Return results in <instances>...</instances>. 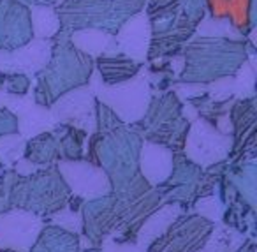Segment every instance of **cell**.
I'll return each instance as SVG.
<instances>
[{"label":"cell","instance_id":"9c48e42d","mask_svg":"<svg viewBox=\"0 0 257 252\" xmlns=\"http://www.w3.org/2000/svg\"><path fill=\"white\" fill-rule=\"evenodd\" d=\"M41 227V217L27 210L13 208L0 213V247L16 252L30 250Z\"/></svg>","mask_w":257,"mask_h":252},{"label":"cell","instance_id":"9a60e30c","mask_svg":"<svg viewBox=\"0 0 257 252\" xmlns=\"http://www.w3.org/2000/svg\"><path fill=\"white\" fill-rule=\"evenodd\" d=\"M69 43L81 53L92 58L102 57V55L120 53L116 46L114 34L99 29H79L69 32Z\"/></svg>","mask_w":257,"mask_h":252},{"label":"cell","instance_id":"4fadbf2b","mask_svg":"<svg viewBox=\"0 0 257 252\" xmlns=\"http://www.w3.org/2000/svg\"><path fill=\"white\" fill-rule=\"evenodd\" d=\"M173 157L175 152L157 143L143 141L140 152V173L148 185H161L169 178L173 171Z\"/></svg>","mask_w":257,"mask_h":252},{"label":"cell","instance_id":"44dd1931","mask_svg":"<svg viewBox=\"0 0 257 252\" xmlns=\"http://www.w3.org/2000/svg\"><path fill=\"white\" fill-rule=\"evenodd\" d=\"M32 36L37 39H53L62 30V23L53 6H30Z\"/></svg>","mask_w":257,"mask_h":252},{"label":"cell","instance_id":"d6986e66","mask_svg":"<svg viewBox=\"0 0 257 252\" xmlns=\"http://www.w3.org/2000/svg\"><path fill=\"white\" fill-rule=\"evenodd\" d=\"M23 157L37 166L57 164L60 160V148H58L57 136L53 134V131L41 132V134L30 138V141L25 145Z\"/></svg>","mask_w":257,"mask_h":252},{"label":"cell","instance_id":"5b68a950","mask_svg":"<svg viewBox=\"0 0 257 252\" xmlns=\"http://www.w3.org/2000/svg\"><path fill=\"white\" fill-rule=\"evenodd\" d=\"M215 222L199 213H180L166 231L147 247V252H201L206 247Z\"/></svg>","mask_w":257,"mask_h":252},{"label":"cell","instance_id":"cb8c5ba5","mask_svg":"<svg viewBox=\"0 0 257 252\" xmlns=\"http://www.w3.org/2000/svg\"><path fill=\"white\" fill-rule=\"evenodd\" d=\"M100 247V252H143L136 247V243H116L113 240H106Z\"/></svg>","mask_w":257,"mask_h":252},{"label":"cell","instance_id":"ba28073f","mask_svg":"<svg viewBox=\"0 0 257 252\" xmlns=\"http://www.w3.org/2000/svg\"><path fill=\"white\" fill-rule=\"evenodd\" d=\"M57 170L72 194L83 199H93L111 194V182L104 170L88 160H58Z\"/></svg>","mask_w":257,"mask_h":252},{"label":"cell","instance_id":"5bb4252c","mask_svg":"<svg viewBox=\"0 0 257 252\" xmlns=\"http://www.w3.org/2000/svg\"><path fill=\"white\" fill-rule=\"evenodd\" d=\"M211 18L227 20L238 32L245 36L253 29L255 8L253 0H204Z\"/></svg>","mask_w":257,"mask_h":252},{"label":"cell","instance_id":"e0dca14e","mask_svg":"<svg viewBox=\"0 0 257 252\" xmlns=\"http://www.w3.org/2000/svg\"><path fill=\"white\" fill-rule=\"evenodd\" d=\"M141 65L120 53L97 57V74L104 85H116L134 78Z\"/></svg>","mask_w":257,"mask_h":252},{"label":"cell","instance_id":"7c38bea8","mask_svg":"<svg viewBox=\"0 0 257 252\" xmlns=\"http://www.w3.org/2000/svg\"><path fill=\"white\" fill-rule=\"evenodd\" d=\"M51 51H53V41L34 37L23 46L9 51L8 72H22L27 76L37 74L48 65Z\"/></svg>","mask_w":257,"mask_h":252},{"label":"cell","instance_id":"4316f807","mask_svg":"<svg viewBox=\"0 0 257 252\" xmlns=\"http://www.w3.org/2000/svg\"><path fill=\"white\" fill-rule=\"evenodd\" d=\"M23 4H32V6H50V4H55L57 0H20Z\"/></svg>","mask_w":257,"mask_h":252},{"label":"cell","instance_id":"7a4b0ae2","mask_svg":"<svg viewBox=\"0 0 257 252\" xmlns=\"http://www.w3.org/2000/svg\"><path fill=\"white\" fill-rule=\"evenodd\" d=\"M185 64L180 79L187 83L215 81L231 76L246 60V48L241 41L224 37H203L185 44Z\"/></svg>","mask_w":257,"mask_h":252},{"label":"cell","instance_id":"277c9868","mask_svg":"<svg viewBox=\"0 0 257 252\" xmlns=\"http://www.w3.org/2000/svg\"><path fill=\"white\" fill-rule=\"evenodd\" d=\"M145 72L147 69L140 67L134 78L116 85H104L99 74L93 72V76H90L88 79V87L95 99L109 108L120 118L121 124H136L147 113L152 101V85L148 83Z\"/></svg>","mask_w":257,"mask_h":252},{"label":"cell","instance_id":"ffe728a7","mask_svg":"<svg viewBox=\"0 0 257 252\" xmlns=\"http://www.w3.org/2000/svg\"><path fill=\"white\" fill-rule=\"evenodd\" d=\"M57 122H55L50 108L39 106V104H32L22 115H18V134L22 138L30 139L41 132L51 131Z\"/></svg>","mask_w":257,"mask_h":252},{"label":"cell","instance_id":"d4e9b609","mask_svg":"<svg viewBox=\"0 0 257 252\" xmlns=\"http://www.w3.org/2000/svg\"><path fill=\"white\" fill-rule=\"evenodd\" d=\"M231 252H255V243L252 238H245L238 247H234Z\"/></svg>","mask_w":257,"mask_h":252},{"label":"cell","instance_id":"8992f818","mask_svg":"<svg viewBox=\"0 0 257 252\" xmlns=\"http://www.w3.org/2000/svg\"><path fill=\"white\" fill-rule=\"evenodd\" d=\"M185 157L201 167H210L229 159L232 150V136L222 134L204 118H197L187 131Z\"/></svg>","mask_w":257,"mask_h":252},{"label":"cell","instance_id":"30bf717a","mask_svg":"<svg viewBox=\"0 0 257 252\" xmlns=\"http://www.w3.org/2000/svg\"><path fill=\"white\" fill-rule=\"evenodd\" d=\"M32 39L30 11L20 0H0V50L11 51Z\"/></svg>","mask_w":257,"mask_h":252},{"label":"cell","instance_id":"f1b7e54d","mask_svg":"<svg viewBox=\"0 0 257 252\" xmlns=\"http://www.w3.org/2000/svg\"><path fill=\"white\" fill-rule=\"evenodd\" d=\"M0 252H16V250H13V248H0Z\"/></svg>","mask_w":257,"mask_h":252},{"label":"cell","instance_id":"ac0fdd59","mask_svg":"<svg viewBox=\"0 0 257 252\" xmlns=\"http://www.w3.org/2000/svg\"><path fill=\"white\" fill-rule=\"evenodd\" d=\"M180 213H182V208H180L178 205H175V203L161 205L152 215H148V219L143 222L140 233H138L136 243H140L141 248L147 250L148 245H150L157 236H161V234L166 231V227H168Z\"/></svg>","mask_w":257,"mask_h":252},{"label":"cell","instance_id":"603a6c76","mask_svg":"<svg viewBox=\"0 0 257 252\" xmlns=\"http://www.w3.org/2000/svg\"><path fill=\"white\" fill-rule=\"evenodd\" d=\"M25 138H22L18 132L0 136V166H15L25 153Z\"/></svg>","mask_w":257,"mask_h":252},{"label":"cell","instance_id":"8fae6325","mask_svg":"<svg viewBox=\"0 0 257 252\" xmlns=\"http://www.w3.org/2000/svg\"><path fill=\"white\" fill-rule=\"evenodd\" d=\"M114 39H116L118 51L123 53L125 57L138 62V64L147 60L152 43V23L147 13L140 11L131 16L116 30Z\"/></svg>","mask_w":257,"mask_h":252},{"label":"cell","instance_id":"52a82bcc","mask_svg":"<svg viewBox=\"0 0 257 252\" xmlns=\"http://www.w3.org/2000/svg\"><path fill=\"white\" fill-rule=\"evenodd\" d=\"M95 106L97 99L93 92L88 85H83L58 97L50 106V111L57 124H67L81 129L86 134H93L97 129Z\"/></svg>","mask_w":257,"mask_h":252},{"label":"cell","instance_id":"2e32d148","mask_svg":"<svg viewBox=\"0 0 257 252\" xmlns=\"http://www.w3.org/2000/svg\"><path fill=\"white\" fill-rule=\"evenodd\" d=\"M30 252H79V238L74 231L57 226H43Z\"/></svg>","mask_w":257,"mask_h":252},{"label":"cell","instance_id":"3957f363","mask_svg":"<svg viewBox=\"0 0 257 252\" xmlns=\"http://www.w3.org/2000/svg\"><path fill=\"white\" fill-rule=\"evenodd\" d=\"M57 9L62 29H99L113 34L131 16L143 11L145 0H65Z\"/></svg>","mask_w":257,"mask_h":252},{"label":"cell","instance_id":"6da1fadb","mask_svg":"<svg viewBox=\"0 0 257 252\" xmlns=\"http://www.w3.org/2000/svg\"><path fill=\"white\" fill-rule=\"evenodd\" d=\"M69 32L71 30L62 29L64 36L53 44L50 62L43 71L37 72L39 76L36 85L30 89L34 101L39 106L50 108L65 92L88 85L93 69L92 57L78 51L69 43Z\"/></svg>","mask_w":257,"mask_h":252},{"label":"cell","instance_id":"83f0119b","mask_svg":"<svg viewBox=\"0 0 257 252\" xmlns=\"http://www.w3.org/2000/svg\"><path fill=\"white\" fill-rule=\"evenodd\" d=\"M85 252H100V247H92V248H88V250H85Z\"/></svg>","mask_w":257,"mask_h":252},{"label":"cell","instance_id":"7402d4cb","mask_svg":"<svg viewBox=\"0 0 257 252\" xmlns=\"http://www.w3.org/2000/svg\"><path fill=\"white\" fill-rule=\"evenodd\" d=\"M197 37H224V39L232 41H245V36L234 29L227 20L211 18V16H203L196 27Z\"/></svg>","mask_w":257,"mask_h":252},{"label":"cell","instance_id":"484cf974","mask_svg":"<svg viewBox=\"0 0 257 252\" xmlns=\"http://www.w3.org/2000/svg\"><path fill=\"white\" fill-rule=\"evenodd\" d=\"M8 58L9 51L0 50V72H8Z\"/></svg>","mask_w":257,"mask_h":252}]
</instances>
